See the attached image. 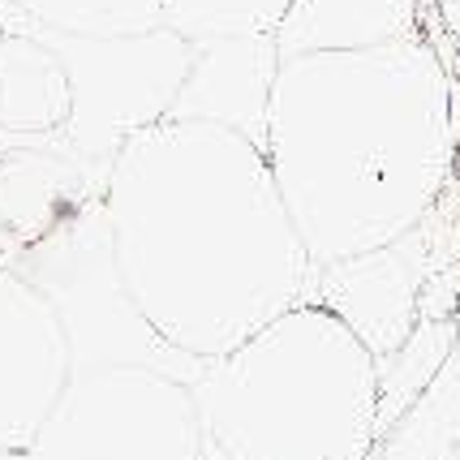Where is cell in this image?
Listing matches in <instances>:
<instances>
[{
	"label": "cell",
	"instance_id": "cell-13",
	"mask_svg": "<svg viewBox=\"0 0 460 460\" xmlns=\"http://www.w3.org/2000/svg\"><path fill=\"white\" fill-rule=\"evenodd\" d=\"M4 9L22 13L43 31L86 35V40H117L160 31V0H4Z\"/></svg>",
	"mask_w": 460,
	"mask_h": 460
},
{
	"label": "cell",
	"instance_id": "cell-7",
	"mask_svg": "<svg viewBox=\"0 0 460 460\" xmlns=\"http://www.w3.org/2000/svg\"><path fill=\"white\" fill-rule=\"evenodd\" d=\"M74 375L69 341L40 288L0 271V452H26Z\"/></svg>",
	"mask_w": 460,
	"mask_h": 460
},
{
	"label": "cell",
	"instance_id": "cell-5",
	"mask_svg": "<svg viewBox=\"0 0 460 460\" xmlns=\"http://www.w3.org/2000/svg\"><path fill=\"white\" fill-rule=\"evenodd\" d=\"M26 460H207L190 383L151 366L74 370Z\"/></svg>",
	"mask_w": 460,
	"mask_h": 460
},
{
	"label": "cell",
	"instance_id": "cell-8",
	"mask_svg": "<svg viewBox=\"0 0 460 460\" xmlns=\"http://www.w3.org/2000/svg\"><path fill=\"white\" fill-rule=\"evenodd\" d=\"M430 267L435 262H430V220H426L409 237L392 241L387 250H375L353 262H336V267H319L310 301L341 314L383 366L418 332V310L426 297Z\"/></svg>",
	"mask_w": 460,
	"mask_h": 460
},
{
	"label": "cell",
	"instance_id": "cell-14",
	"mask_svg": "<svg viewBox=\"0 0 460 460\" xmlns=\"http://www.w3.org/2000/svg\"><path fill=\"white\" fill-rule=\"evenodd\" d=\"M293 0H160L164 26L190 43L276 35Z\"/></svg>",
	"mask_w": 460,
	"mask_h": 460
},
{
	"label": "cell",
	"instance_id": "cell-4",
	"mask_svg": "<svg viewBox=\"0 0 460 460\" xmlns=\"http://www.w3.org/2000/svg\"><path fill=\"white\" fill-rule=\"evenodd\" d=\"M13 276L40 288L43 301L57 310L74 370L151 366L181 383H194L202 375V361L172 349L146 323L138 301L129 297L103 202L86 207L82 216L60 224L52 237H43L35 250H26L13 262Z\"/></svg>",
	"mask_w": 460,
	"mask_h": 460
},
{
	"label": "cell",
	"instance_id": "cell-18",
	"mask_svg": "<svg viewBox=\"0 0 460 460\" xmlns=\"http://www.w3.org/2000/svg\"><path fill=\"white\" fill-rule=\"evenodd\" d=\"M447 460H460V447H456V452H452V456H447Z\"/></svg>",
	"mask_w": 460,
	"mask_h": 460
},
{
	"label": "cell",
	"instance_id": "cell-16",
	"mask_svg": "<svg viewBox=\"0 0 460 460\" xmlns=\"http://www.w3.org/2000/svg\"><path fill=\"white\" fill-rule=\"evenodd\" d=\"M439 375L456 387V396H460V341H456V349H452V358H447V366H443Z\"/></svg>",
	"mask_w": 460,
	"mask_h": 460
},
{
	"label": "cell",
	"instance_id": "cell-2",
	"mask_svg": "<svg viewBox=\"0 0 460 460\" xmlns=\"http://www.w3.org/2000/svg\"><path fill=\"white\" fill-rule=\"evenodd\" d=\"M456 151V69L435 31L280 60L262 155L314 267L366 259L421 228Z\"/></svg>",
	"mask_w": 460,
	"mask_h": 460
},
{
	"label": "cell",
	"instance_id": "cell-1",
	"mask_svg": "<svg viewBox=\"0 0 460 460\" xmlns=\"http://www.w3.org/2000/svg\"><path fill=\"white\" fill-rule=\"evenodd\" d=\"M103 211L129 297L164 341L220 361L314 293L259 142L164 117L120 146Z\"/></svg>",
	"mask_w": 460,
	"mask_h": 460
},
{
	"label": "cell",
	"instance_id": "cell-15",
	"mask_svg": "<svg viewBox=\"0 0 460 460\" xmlns=\"http://www.w3.org/2000/svg\"><path fill=\"white\" fill-rule=\"evenodd\" d=\"M430 13H435V40H439L443 57L447 48H456L460 57V0H430Z\"/></svg>",
	"mask_w": 460,
	"mask_h": 460
},
{
	"label": "cell",
	"instance_id": "cell-9",
	"mask_svg": "<svg viewBox=\"0 0 460 460\" xmlns=\"http://www.w3.org/2000/svg\"><path fill=\"white\" fill-rule=\"evenodd\" d=\"M112 164H91L60 142L0 138V271L103 202Z\"/></svg>",
	"mask_w": 460,
	"mask_h": 460
},
{
	"label": "cell",
	"instance_id": "cell-11",
	"mask_svg": "<svg viewBox=\"0 0 460 460\" xmlns=\"http://www.w3.org/2000/svg\"><path fill=\"white\" fill-rule=\"evenodd\" d=\"M69 78L35 22L0 9V138L60 142L69 125Z\"/></svg>",
	"mask_w": 460,
	"mask_h": 460
},
{
	"label": "cell",
	"instance_id": "cell-10",
	"mask_svg": "<svg viewBox=\"0 0 460 460\" xmlns=\"http://www.w3.org/2000/svg\"><path fill=\"white\" fill-rule=\"evenodd\" d=\"M276 74H280L276 35L194 43V65L168 117L207 120L267 146V108Z\"/></svg>",
	"mask_w": 460,
	"mask_h": 460
},
{
	"label": "cell",
	"instance_id": "cell-12",
	"mask_svg": "<svg viewBox=\"0 0 460 460\" xmlns=\"http://www.w3.org/2000/svg\"><path fill=\"white\" fill-rule=\"evenodd\" d=\"M435 31L430 0H293L276 31L280 60L358 52Z\"/></svg>",
	"mask_w": 460,
	"mask_h": 460
},
{
	"label": "cell",
	"instance_id": "cell-3",
	"mask_svg": "<svg viewBox=\"0 0 460 460\" xmlns=\"http://www.w3.org/2000/svg\"><path fill=\"white\" fill-rule=\"evenodd\" d=\"M207 460H370L383 439L379 358L305 301L194 383Z\"/></svg>",
	"mask_w": 460,
	"mask_h": 460
},
{
	"label": "cell",
	"instance_id": "cell-19",
	"mask_svg": "<svg viewBox=\"0 0 460 460\" xmlns=\"http://www.w3.org/2000/svg\"><path fill=\"white\" fill-rule=\"evenodd\" d=\"M0 9H4V0H0Z\"/></svg>",
	"mask_w": 460,
	"mask_h": 460
},
{
	"label": "cell",
	"instance_id": "cell-6",
	"mask_svg": "<svg viewBox=\"0 0 460 460\" xmlns=\"http://www.w3.org/2000/svg\"><path fill=\"white\" fill-rule=\"evenodd\" d=\"M43 40L57 48L74 100L60 146L91 164H112L134 134L168 117L194 65V43L168 26L117 40L43 31Z\"/></svg>",
	"mask_w": 460,
	"mask_h": 460
},
{
	"label": "cell",
	"instance_id": "cell-17",
	"mask_svg": "<svg viewBox=\"0 0 460 460\" xmlns=\"http://www.w3.org/2000/svg\"><path fill=\"white\" fill-rule=\"evenodd\" d=\"M0 460H26L22 452H0Z\"/></svg>",
	"mask_w": 460,
	"mask_h": 460
}]
</instances>
